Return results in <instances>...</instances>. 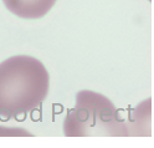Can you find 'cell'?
<instances>
[{"label":"cell","instance_id":"6da1fadb","mask_svg":"<svg viewBox=\"0 0 154 148\" xmlns=\"http://www.w3.org/2000/svg\"><path fill=\"white\" fill-rule=\"evenodd\" d=\"M50 76L37 58L19 55L0 64V117L16 118L34 111L47 96Z\"/></svg>","mask_w":154,"mask_h":148},{"label":"cell","instance_id":"7a4b0ae2","mask_svg":"<svg viewBox=\"0 0 154 148\" xmlns=\"http://www.w3.org/2000/svg\"><path fill=\"white\" fill-rule=\"evenodd\" d=\"M67 137L127 136V124L118 110L106 96L92 91L77 93L76 105L63 122Z\"/></svg>","mask_w":154,"mask_h":148},{"label":"cell","instance_id":"3957f363","mask_svg":"<svg viewBox=\"0 0 154 148\" xmlns=\"http://www.w3.org/2000/svg\"><path fill=\"white\" fill-rule=\"evenodd\" d=\"M9 11L23 19H40L49 13L56 0H3Z\"/></svg>","mask_w":154,"mask_h":148}]
</instances>
